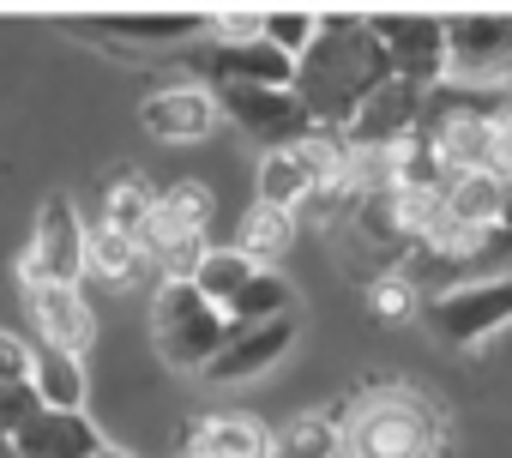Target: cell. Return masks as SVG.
<instances>
[{"instance_id":"3","label":"cell","mask_w":512,"mask_h":458,"mask_svg":"<svg viewBox=\"0 0 512 458\" xmlns=\"http://www.w3.org/2000/svg\"><path fill=\"white\" fill-rule=\"evenodd\" d=\"M235 338L229 314L217 302H205L193 284H157L151 296V344L169 368H187V374H205L223 344Z\"/></svg>"},{"instance_id":"8","label":"cell","mask_w":512,"mask_h":458,"mask_svg":"<svg viewBox=\"0 0 512 458\" xmlns=\"http://www.w3.org/2000/svg\"><path fill=\"white\" fill-rule=\"evenodd\" d=\"M368 25H374L398 79H410L422 91H440V79H446V19H434V13H368Z\"/></svg>"},{"instance_id":"20","label":"cell","mask_w":512,"mask_h":458,"mask_svg":"<svg viewBox=\"0 0 512 458\" xmlns=\"http://www.w3.org/2000/svg\"><path fill=\"white\" fill-rule=\"evenodd\" d=\"M97 25L115 37H139V43H187V37L211 31V13H115Z\"/></svg>"},{"instance_id":"10","label":"cell","mask_w":512,"mask_h":458,"mask_svg":"<svg viewBox=\"0 0 512 458\" xmlns=\"http://www.w3.org/2000/svg\"><path fill=\"white\" fill-rule=\"evenodd\" d=\"M25 302H31L37 344L67 350V356H85L97 344V314L79 284H37V290H25Z\"/></svg>"},{"instance_id":"23","label":"cell","mask_w":512,"mask_h":458,"mask_svg":"<svg viewBox=\"0 0 512 458\" xmlns=\"http://www.w3.org/2000/svg\"><path fill=\"white\" fill-rule=\"evenodd\" d=\"M278 458H344V428L332 416H296L278 428Z\"/></svg>"},{"instance_id":"21","label":"cell","mask_w":512,"mask_h":458,"mask_svg":"<svg viewBox=\"0 0 512 458\" xmlns=\"http://www.w3.org/2000/svg\"><path fill=\"white\" fill-rule=\"evenodd\" d=\"M290 302H296V296H290L284 272H253L247 290L229 302V326H266V320H284Z\"/></svg>"},{"instance_id":"6","label":"cell","mask_w":512,"mask_h":458,"mask_svg":"<svg viewBox=\"0 0 512 458\" xmlns=\"http://www.w3.org/2000/svg\"><path fill=\"white\" fill-rule=\"evenodd\" d=\"M85 229H91V223L79 217V205H73L67 193L43 199L37 229H31V248H25V260H19L25 290H37V284H79V278H85Z\"/></svg>"},{"instance_id":"9","label":"cell","mask_w":512,"mask_h":458,"mask_svg":"<svg viewBox=\"0 0 512 458\" xmlns=\"http://www.w3.org/2000/svg\"><path fill=\"white\" fill-rule=\"evenodd\" d=\"M187 67L205 79V91H235V85L296 91V61L278 55L272 43H199L187 49Z\"/></svg>"},{"instance_id":"24","label":"cell","mask_w":512,"mask_h":458,"mask_svg":"<svg viewBox=\"0 0 512 458\" xmlns=\"http://www.w3.org/2000/svg\"><path fill=\"white\" fill-rule=\"evenodd\" d=\"M151 211H157V193H145V181H109V193H103V223H115V229H127V236H139V229L151 223Z\"/></svg>"},{"instance_id":"32","label":"cell","mask_w":512,"mask_h":458,"mask_svg":"<svg viewBox=\"0 0 512 458\" xmlns=\"http://www.w3.org/2000/svg\"><path fill=\"white\" fill-rule=\"evenodd\" d=\"M0 458H19V452H13V440H7V434H0Z\"/></svg>"},{"instance_id":"16","label":"cell","mask_w":512,"mask_h":458,"mask_svg":"<svg viewBox=\"0 0 512 458\" xmlns=\"http://www.w3.org/2000/svg\"><path fill=\"white\" fill-rule=\"evenodd\" d=\"M446 211L458 217V223H470V229H488L494 223H506V205H512V181L506 175H494V169H470V175H452L446 181Z\"/></svg>"},{"instance_id":"7","label":"cell","mask_w":512,"mask_h":458,"mask_svg":"<svg viewBox=\"0 0 512 458\" xmlns=\"http://www.w3.org/2000/svg\"><path fill=\"white\" fill-rule=\"evenodd\" d=\"M223 121H235L247 139H260L266 151H284V145H302L314 139V115L296 91H266V85H235V91H211Z\"/></svg>"},{"instance_id":"1","label":"cell","mask_w":512,"mask_h":458,"mask_svg":"<svg viewBox=\"0 0 512 458\" xmlns=\"http://www.w3.org/2000/svg\"><path fill=\"white\" fill-rule=\"evenodd\" d=\"M392 79H398V73H392V61H386L374 25L356 19V13H326L314 49L296 61V97L308 103L314 127H320V133H338V139L356 127V115H362Z\"/></svg>"},{"instance_id":"29","label":"cell","mask_w":512,"mask_h":458,"mask_svg":"<svg viewBox=\"0 0 512 458\" xmlns=\"http://www.w3.org/2000/svg\"><path fill=\"white\" fill-rule=\"evenodd\" d=\"M488 139H494V169L512 181V97H488Z\"/></svg>"},{"instance_id":"13","label":"cell","mask_w":512,"mask_h":458,"mask_svg":"<svg viewBox=\"0 0 512 458\" xmlns=\"http://www.w3.org/2000/svg\"><path fill=\"white\" fill-rule=\"evenodd\" d=\"M109 440H103V428L79 410V416H67V410H37L19 434H13V452L19 458H97Z\"/></svg>"},{"instance_id":"18","label":"cell","mask_w":512,"mask_h":458,"mask_svg":"<svg viewBox=\"0 0 512 458\" xmlns=\"http://www.w3.org/2000/svg\"><path fill=\"white\" fill-rule=\"evenodd\" d=\"M31 392H37L43 410H67V416H79V410H85V392H91V380H85V356H67V350L37 344V356H31Z\"/></svg>"},{"instance_id":"11","label":"cell","mask_w":512,"mask_h":458,"mask_svg":"<svg viewBox=\"0 0 512 458\" xmlns=\"http://www.w3.org/2000/svg\"><path fill=\"white\" fill-rule=\"evenodd\" d=\"M217 115H223V109H217V97H211L205 85H163V91H151V97L139 103L145 133L163 139V145H199V139H211Z\"/></svg>"},{"instance_id":"4","label":"cell","mask_w":512,"mask_h":458,"mask_svg":"<svg viewBox=\"0 0 512 458\" xmlns=\"http://www.w3.org/2000/svg\"><path fill=\"white\" fill-rule=\"evenodd\" d=\"M428 326L440 332V344L452 350H476L488 344L494 332L512 326V272H494V278H470V284H452L428 302Z\"/></svg>"},{"instance_id":"5","label":"cell","mask_w":512,"mask_h":458,"mask_svg":"<svg viewBox=\"0 0 512 458\" xmlns=\"http://www.w3.org/2000/svg\"><path fill=\"white\" fill-rule=\"evenodd\" d=\"M512 73V13H458L446 19V85L482 91Z\"/></svg>"},{"instance_id":"30","label":"cell","mask_w":512,"mask_h":458,"mask_svg":"<svg viewBox=\"0 0 512 458\" xmlns=\"http://www.w3.org/2000/svg\"><path fill=\"white\" fill-rule=\"evenodd\" d=\"M380 308H386V314H398V308H404V290H398V284H392V290H380Z\"/></svg>"},{"instance_id":"19","label":"cell","mask_w":512,"mask_h":458,"mask_svg":"<svg viewBox=\"0 0 512 458\" xmlns=\"http://www.w3.org/2000/svg\"><path fill=\"white\" fill-rule=\"evenodd\" d=\"M314 169L302 157V145H284V151H266L260 157V205H278V211H302L314 199Z\"/></svg>"},{"instance_id":"14","label":"cell","mask_w":512,"mask_h":458,"mask_svg":"<svg viewBox=\"0 0 512 458\" xmlns=\"http://www.w3.org/2000/svg\"><path fill=\"white\" fill-rule=\"evenodd\" d=\"M187 458H278V434L247 410H217L193 422Z\"/></svg>"},{"instance_id":"2","label":"cell","mask_w":512,"mask_h":458,"mask_svg":"<svg viewBox=\"0 0 512 458\" xmlns=\"http://www.w3.org/2000/svg\"><path fill=\"white\" fill-rule=\"evenodd\" d=\"M344 458H440V410L422 392L380 386L356 398L344 428Z\"/></svg>"},{"instance_id":"15","label":"cell","mask_w":512,"mask_h":458,"mask_svg":"<svg viewBox=\"0 0 512 458\" xmlns=\"http://www.w3.org/2000/svg\"><path fill=\"white\" fill-rule=\"evenodd\" d=\"M85 272H97L103 284H139V278H157V266L145 260V248H139V236H127V229H115V223H91L85 229ZM163 284V278H157Z\"/></svg>"},{"instance_id":"22","label":"cell","mask_w":512,"mask_h":458,"mask_svg":"<svg viewBox=\"0 0 512 458\" xmlns=\"http://www.w3.org/2000/svg\"><path fill=\"white\" fill-rule=\"evenodd\" d=\"M253 272H260V266H253L247 254H235V248H211V254H205V266L193 272V290L229 314V302L247 290V278H253Z\"/></svg>"},{"instance_id":"27","label":"cell","mask_w":512,"mask_h":458,"mask_svg":"<svg viewBox=\"0 0 512 458\" xmlns=\"http://www.w3.org/2000/svg\"><path fill=\"white\" fill-rule=\"evenodd\" d=\"M31 356H37V344L0 326V386H31Z\"/></svg>"},{"instance_id":"17","label":"cell","mask_w":512,"mask_h":458,"mask_svg":"<svg viewBox=\"0 0 512 458\" xmlns=\"http://www.w3.org/2000/svg\"><path fill=\"white\" fill-rule=\"evenodd\" d=\"M296 242V211H278V205H260L253 199L235 223V254H247L260 272H278V260L290 254Z\"/></svg>"},{"instance_id":"26","label":"cell","mask_w":512,"mask_h":458,"mask_svg":"<svg viewBox=\"0 0 512 458\" xmlns=\"http://www.w3.org/2000/svg\"><path fill=\"white\" fill-rule=\"evenodd\" d=\"M205 37H217V43H266V13H211V31Z\"/></svg>"},{"instance_id":"31","label":"cell","mask_w":512,"mask_h":458,"mask_svg":"<svg viewBox=\"0 0 512 458\" xmlns=\"http://www.w3.org/2000/svg\"><path fill=\"white\" fill-rule=\"evenodd\" d=\"M97 458H133V452H121V446H103V452H97Z\"/></svg>"},{"instance_id":"12","label":"cell","mask_w":512,"mask_h":458,"mask_svg":"<svg viewBox=\"0 0 512 458\" xmlns=\"http://www.w3.org/2000/svg\"><path fill=\"white\" fill-rule=\"evenodd\" d=\"M290 344H296V314L266 320V326H235V338L205 368V380H260L266 368H278L290 356Z\"/></svg>"},{"instance_id":"25","label":"cell","mask_w":512,"mask_h":458,"mask_svg":"<svg viewBox=\"0 0 512 458\" xmlns=\"http://www.w3.org/2000/svg\"><path fill=\"white\" fill-rule=\"evenodd\" d=\"M314 37H320V13H302V7H272V13H266V43H272L278 55L302 61V55L314 49Z\"/></svg>"},{"instance_id":"28","label":"cell","mask_w":512,"mask_h":458,"mask_svg":"<svg viewBox=\"0 0 512 458\" xmlns=\"http://www.w3.org/2000/svg\"><path fill=\"white\" fill-rule=\"evenodd\" d=\"M181 223H193V229H205L211 223V193L199 187V181H181V187H169V193H157Z\"/></svg>"}]
</instances>
